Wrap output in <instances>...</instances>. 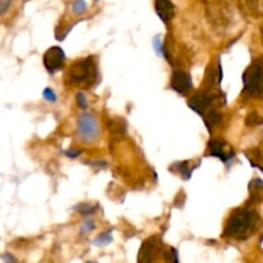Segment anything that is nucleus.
<instances>
[{
    "label": "nucleus",
    "instance_id": "nucleus-1",
    "mask_svg": "<svg viewBox=\"0 0 263 263\" xmlns=\"http://www.w3.org/2000/svg\"><path fill=\"white\" fill-rule=\"evenodd\" d=\"M258 225V213L247 208H238L229 217L223 236L234 240H247L257 230Z\"/></svg>",
    "mask_w": 263,
    "mask_h": 263
},
{
    "label": "nucleus",
    "instance_id": "nucleus-2",
    "mask_svg": "<svg viewBox=\"0 0 263 263\" xmlns=\"http://www.w3.org/2000/svg\"><path fill=\"white\" fill-rule=\"evenodd\" d=\"M98 80V68L92 58H82L71 64L67 72V82L71 86L90 87Z\"/></svg>",
    "mask_w": 263,
    "mask_h": 263
},
{
    "label": "nucleus",
    "instance_id": "nucleus-3",
    "mask_svg": "<svg viewBox=\"0 0 263 263\" xmlns=\"http://www.w3.org/2000/svg\"><path fill=\"white\" fill-rule=\"evenodd\" d=\"M244 90L251 97L262 94V61L256 59L243 73Z\"/></svg>",
    "mask_w": 263,
    "mask_h": 263
},
{
    "label": "nucleus",
    "instance_id": "nucleus-4",
    "mask_svg": "<svg viewBox=\"0 0 263 263\" xmlns=\"http://www.w3.org/2000/svg\"><path fill=\"white\" fill-rule=\"evenodd\" d=\"M77 133L85 141H92L99 136V126L94 115L82 113L77 120Z\"/></svg>",
    "mask_w": 263,
    "mask_h": 263
},
{
    "label": "nucleus",
    "instance_id": "nucleus-5",
    "mask_svg": "<svg viewBox=\"0 0 263 263\" xmlns=\"http://www.w3.org/2000/svg\"><path fill=\"white\" fill-rule=\"evenodd\" d=\"M64 61H66V54L61 46L49 48L43 58L44 66L49 73H55V72L61 71L64 66Z\"/></svg>",
    "mask_w": 263,
    "mask_h": 263
},
{
    "label": "nucleus",
    "instance_id": "nucleus-6",
    "mask_svg": "<svg viewBox=\"0 0 263 263\" xmlns=\"http://www.w3.org/2000/svg\"><path fill=\"white\" fill-rule=\"evenodd\" d=\"M215 103V97L211 95L207 91H199L193 95L189 100V107L198 113L199 116H203L205 112L212 109V105Z\"/></svg>",
    "mask_w": 263,
    "mask_h": 263
},
{
    "label": "nucleus",
    "instance_id": "nucleus-7",
    "mask_svg": "<svg viewBox=\"0 0 263 263\" xmlns=\"http://www.w3.org/2000/svg\"><path fill=\"white\" fill-rule=\"evenodd\" d=\"M208 149H210L211 156L217 157L223 163H229L234 158V156H235L234 149H231L230 145L225 140H221V139L211 140L210 144H208Z\"/></svg>",
    "mask_w": 263,
    "mask_h": 263
},
{
    "label": "nucleus",
    "instance_id": "nucleus-8",
    "mask_svg": "<svg viewBox=\"0 0 263 263\" xmlns=\"http://www.w3.org/2000/svg\"><path fill=\"white\" fill-rule=\"evenodd\" d=\"M171 89L179 94H186L193 89L192 76L186 72L175 71L171 77Z\"/></svg>",
    "mask_w": 263,
    "mask_h": 263
},
{
    "label": "nucleus",
    "instance_id": "nucleus-9",
    "mask_svg": "<svg viewBox=\"0 0 263 263\" xmlns=\"http://www.w3.org/2000/svg\"><path fill=\"white\" fill-rule=\"evenodd\" d=\"M157 252H158V247H157L156 239L149 238L148 240L144 241L139 251L138 263H153L157 257Z\"/></svg>",
    "mask_w": 263,
    "mask_h": 263
},
{
    "label": "nucleus",
    "instance_id": "nucleus-10",
    "mask_svg": "<svg viewBox=\"0 0 263 263\" xmlns=\"http://www.w3.org/2000/svg\"><path fill=\"white\" fill-rule=\"evenodd\" d=\"M154 8L164 25H168L175 15V5L171 0H156Z\"/></svg>",
    "mask_w": 263,
    "mask_h": 263
},
{
    "label": "nucleus",
    "instance_id": "nucleus-11",
    "mask_svg": "<svg viewBox=\"0 0 263 263\" xmlns=\"http://www.w3.org/2000/svg\"><path fill=\"white\" fill-rule=\"evenodd\" d=\"M239 7L249 18H258L262 14V0H239Z\"/></svg>",
    "mask_w": 263,
    "mask_h": 263
},
{
    "label": "nucleus",
    "instance_id": "nucleus-12",
    "mask_svg": "<svg viewBox=\"0 0 263 263\" xmlns=\"http://www.w3.org/2000/svg\"><path fill=\"white\" fill-rule=\"evenodd\" d=\"M202 117L203 120H204V123L205 126H207L208 130H212L215 126L220 125L221 121H222V115H221L217 109H215V108H212V109H210L208 112H205Z\"/></svg>",
    "mask_w": 263,
    "mask_h": 263
},
{
    "label": "nucleus",
    "instance_id": "nucleus-13",
    "mask_svg": "<svg viewBox=\"0 0 263 263\" xmlns=\"http://www.w3.org/2000/svg\"><path fill=\"white\" fill-rule=\"evenodd\" d=\"M194 168H195V167H190L189 162H187V161L176 162V163L172 164V167H171V170L179 172V174L181 175L182 177H184V180H189L190 177H192L193 170H194Z\"/></svg>",
    "mask_w": 263,
    "mask_h": 263
},
{
    "label": "nucleus",
    "instance_id": "nucleus-14",
    "mask_svg": "<svg viewBox=\"0 0 263 263\" xmlns=\"http://www.w3.org/2000/svg\"><path fill=\"white\" fill-rule=\"evenodd\" d=\"M113 241V236H112V231H105V233L100 234L97 239L94 240V244L97 247H104L108 246L109 243Z\"/></svg>",
    "mask_w": 263,
    "mask_h": 263
},
{
    "label": "nucleus",
    "instance_id": "nucleus-15",
    "mask_svg": "<svg viewBox=\"0 0 263 263\" xmlns=\"http://www.w3.org/2000/svg\"><path fill=\"white\" fill-rule=\"evenodd\" d=\"M153 46L154 49H156V53L158 57H163V58L168 59V55H167L166 53V49H164L163 44H162V40H161V36H156L153 40Z\"/></svg>",
    "mask_w": 263,
    "mask_h": 263
},
{
    "label": "nucleus",
    "instance_id": "nucleus-16",
    "mask_svg": "<svg viewBox=\"0 0 263 263\" xmlns=\"http://www.w3.org/2000/svg\"><path fill=\"white\" fill-rule=\"evenodd\" d=\"M74 210L79 211L81 215L90 216V215H92L95 211H97V205H91V204H89V203H82V204L76 205V207H74Z\"/></svg>",
    "mask_w": 263,
    "mask_h": 263
},
{
    "label": "nucleus",
    "instance_id": "nucleus-17",
    "mask_svg": "<svg viewBox=\"0 0 263 263\" xmlns=\"http://www.w3.org/2000/svg\"><path fill=\"white\" fill-rule=\"evenodd\" d=\"M86 8H87V4L85 0H74L73 4H72V10H73L74 14L81 15L82 13H85Z\"/></svg>",
    "mask_w": 263,
    "mask_h": 263
},
{
    "label": "nucleus",
    "instance_id": "nucleus-18",
    "mask_svg": "<svg viewBox=\"0 0 263 263\" xmlns=\"http://www.w3.org/2000/svg\"><path fill=\"white\" fill-rule=\"evenodd\" d=\"M94 228H95L94 221H92L91 218H86V220L84 221V223L81 225V230H80V233H81V235H85V234H89Z\"/></svg>",
    "mask_w": 263,
    "mask_h": 263
},
{
    "label": "nucleus",
    "instance_id": "nucleus-19",
    "mask_svg": "<svg viewBox=\"0 0 263 263\" xmlns=\"http://www.w3.org/2000/svg\"><path fill=\"white\" fill-rule=\"evenodd\" d=\"M43 97L46 102H50V103L57 102V94L54 92V90L51 89V87H45V89H44Z\"/></svg>",
    "mask_w": 263,
    "mask_h": 263
},
{
    "label": "nucleus",
    "instance_id": "nucleus-20",
    "mask_svg": "<svg viewBox=\"0 0 263 263\" xmlns=\"http://www.w3.org/2000/svg\"><path fill=\"white\" fill-rule=\"evenodd\" d=\"M261 123H262V118L259 117L256 112L251 113L249 117L247 118V125L249 126H257V125H261Z\"/></svg>",
    "mask_w": 263,
    "mask_h": 263
},
{
    "label": "nucleus",
    "instance_id": "nucleus-21",
    "mask_svg": "<svg viewBox=\"0 0 263 263\" xmlns=\"http://www.w3.org/2000/svg\"><path fill=\"white\" fill-rule=\"evenodd\" d=\"M76 99H77V104H79V107L82 108V109H86L87 105H89V103H87V99H86V95H85L82 91H79L76 94Z\"/></svg>",
    "mask_w": 263,
    "mask_h": 263
},
{
    "label": "nucleus",
    "instance_id": "nucleus-22",
    "mask_svg": "<svg viewBox=\"0 0 263 263\" xmlns=\"http://www.w3.org/2000/svg\"><path fill=\"white\" fill-rule=\"evenodd\" d=\"M10 3H12V0H0V15L4 14V13L7 12Z\"/></svg>",
    "mask_w": 263,
    "mask_h": 263
},
{
    "label": "nucleus",
    "instance_id": "nucleus-23",
    "mask_svg": "<svg viewBox=\"0 0 263 263\" xmlns=\"http://www.w3.org/2000/svg\"><path fill=\"white\" fill-rule=\"evenodd\" d=\"M3 261H4V263H18L17 259H15L10 253L3 254Z\"/></svg>",
    "mask_w": 263,
    "mask_h": 263
},
{
    "label": "nucleus",
    "instance_id": "nucleus-24",
    "mask_svg": "<svg viewBox=\"0 0 263 263\" xmlns=\"http://www.w3.org/2000/svg\"><path fill=\"white\" fill-rule=\"evenodd\" d=\"M64 154H66L67 157H71V158H74V157H79L80 154H81V152L77 151V149H69V151L64 152Z\"/></svg>",
    "mask_w": 263,
    "mask_h": 263
}]
</instances>
